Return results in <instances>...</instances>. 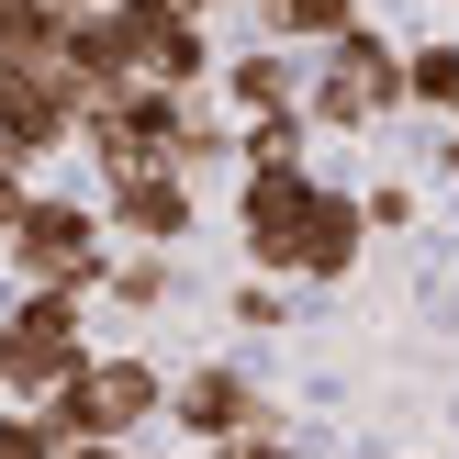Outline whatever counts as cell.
<instances>
[{
  "instance_id": "cell-6",
  "label": "cell",
  "mask_w": 459,
  "mask_h": 459,
  "mask_svg": "<svg viewBox=\"0 0 459 459\" xmlns=\"http://www.w3.org/2000/svg\"><path fill=\"white\" fill-rule=\"evenodd\" d=\"M56 67L90 90V101H124V90H146V22L112 0V12H67V45Z\"/></svg>"
},
{
  "instance_id": "cell-11",
  "label": "cell",
  "mask_w": 459,
  "mask_h": 459,
  "mask_svg": "<svg viewBox=\"0 0 459 459\" xmlns=\"http://www.w3.org/2000/svg\"><path fill=\"white\" fill-rule=\"evenodd\" d=\"M224 90H236V112H247V124H258V112H291V101H303L291 56H236V67H224Z\"/></svg>"
},
{
  "instance_id": "cell-7",
  "label": "cell",
  "mask_w": 459,
  "mask_h": 459,
  "mask_svg": "<svg viewBox=\"0 0 459 459\" xmlns=\"http://www.w3.org/2000/svg\"><path fill=\"white\" fill-rule=\"evenodd\" d=\"M169 426H179V437H213V448L247 437V426H258V381H247L236 359H213V370H191L169 393Z\"/></svg>"
},
{
  "instance_id": "cell-14",
  "label": "cell",
  "mask_w": 459,
  "mask_h": 459,
  "mask_svg": "<svg viewBox=\"0 0 459 459\" xmlns=\"http://www.w3.org/2000/svg\"><path fill=\"white\" fill-rule=\"evenodd\" d=\"M0 459H67V437L45 415H0Z\"/></svg>"
},
{
  "instance_id": "cell-2",
  "label": "cell",
  "mask_w": 459,
  "mask_h": 459,
  "mask_svg": "<svg viewBox=\"0 0 459 459\" xmlns=\"http://www.w3.org/2000/svg\"><path fill=\"white\" fill-rule=\"evenodd\" d=\"M393 101H415V56H403V45H381L370 22H359V34H336V45H325V79L303 90L314 124H381Z\"/></svg>"
},
{
  "instance_id": "cell-5",
  "label": "cell",
  "mask_w": 459,
  "mask_h": 459,
  "mask_svg": "<svg viewBox=\"0 0 459 459\" xmlns=\"http://www.w3.org/2000/svg\"><path fill=\"white\" fill-rule=\"evenodd\" d=\"M12 269L34 291H90L101 281V213H90V202H34L22 236H12Z\"/></svg>"
},
{
  "instance_id": "cell-16",
  "label": "cell",
  "mask_w": 459,
  "mask_h": 459,
  "mask_svg": "<svg viewBox=\"0 0 459 459\" xmlns=\"http://www.w3.org/2000/svg\"><path fill=\"white\" fill-rule=\"evenodd\" d=\"M213 459H291V437H281V426H247V437H224Z\"/></svg>"
},
{
  "instance_id": "cell-4",
  "label": "cell",
  "mask_w": 459,
  "mask_h": 459,
  "mask_svg": "<svg viewBox=\"0 0 459 459\" xmlns=\"http://www.w3.org/2000/svg\"><path fill=\"white\" fill-rule=\"evenodd\" d=\"M314 213H325V191H314L303 157H269V169H247V258H258V269H303Z\"/></svg>"
},
{
  "instance_id": "cell-12",
  "label": "cell",
  "mask_w": 459,
  "mask_h": 459,
  "mask_svg": "<svg viewBox=\"0 0 459 459\" xmlns=\"http://www.w3.org/2000/svg\"><path fill=\"white\" fill-rule=\"evenodd\" d=\"M415 101L437 124H459V45H415Z\"/></svg>"
},
{
  "instance_id": "cell-13",
  "label": "cell",
  "mask_w": 459,
  "mask_h": 459,
  "mask_svg": "<svg viewBox=\"0 0 459 459\" xmlns=\"http://www.w3.org/2000/svg\"><path fill=\"white\" fill-rule=\"evenodd\" d=\"M112 303H124V314H157V303H169V247H146V258L112 269Z\"/></svg>"
},
{
  "instance_id": "cell-8",
  "label": "cell",
  "mask_w": 459,
  "mask_h": 459,
  "mask_svg": "<svg viewBox=\"0 0 459 459\" xmlns=\"http://www.w3.org/2000/svg\"><path fill=\"white\" fill-rule=\"evenodd\" d=\"M112 224L146 236V247L191 236V179H179V169H124V179H112Z\"/></svg>"
},
{
  "instance_id": "cell-3",
  "label": "cell",
  "mask_w": 459,
  "mask_h": 459,
  "mask_svg": "<svg viewBox=\"0 0 459 459\" xmlns=\"http://www.w3.org/2000/svg\"><path fill=\"white\" fill-rule=\"evenodd\" d=\"M79 291H22V314L0 325V393H56L67 370H79Z\"/></svg>"
},
{
  "instance_id": "cell-18",
  "label": "cell",
  "mask_w": 459,
  "mask_h": 459,
  "mask_svg": "<svg viewBox=\"0 0 459 459\" xmlns=\"http://www.w3.org/2000/svg\"><path fill=\"white\" fill-rule=\"evenodd\" d=\"M56 12H112V0H56Z\"/></svg>"
},
{
  "instance_id": "cell-9",
  "label": "cell",
  "mask_w": 459,
  "mask_h": 459,
  "mask_svg": "<svg viewBox=\"0 0 459 459\" xmlns=\"http://www.w3.org/2000/svg\"><path fill=\"white\" fill-rule=\"evenodd\" d=\"M359 224H370V202L325 191V213H314V236H303V281H348V258H359Z\"/></svg>"
},
{
  "instance_id": "cell-17",
  "label": "cell",
  "mask_w": 459,
  "mask_h": 459,
  "mask_svg": "<svg viewBox=\"0 0 459 459\" xmlns=\"http://www.w3.org/2000/svg\"><path fill=\"white\" fill-rule=\"evenodd\" d=\"M437 169H448V179H459V124H448V134H437Z\"/></svg>"
},
{
  "instance_id": "cell-15",
  "label": "cell",
  "mask_w": 459,
  "mask_h": 459,
  "mask_svg": "<svg viewBox=\"0 0 459 459\" xmlns=\"http://www.w3.org/2000/svg\"><path fill=\"white\" fill-rule=\"evenodd\" d=\"M22 213H34V191H22V157H0V247L22 236Z\"/></svg>"
},
{
  "instance_id": "cell-10",
  "label": "cell",
  "mask_w": 459,
  "mask_h": 459,
  "mask_svg": "<svg viewBox=\"0 0 459 459\" xmlns=\"http://www.w3.org/2000/svg\"><path fill=\"white\" fill-rule=\"evenodd\" d=\"M258 22L281 45H336V34H359V0H258Z\"/></svg>"
},
{
  "instance_id": "cell-1",
  "label": "cell",
  "mask_w": 459,
  "mask_h": 459,
  "mask_svg": "<svg viewBox=\"0 0 459 459\" xmlns=\"http://www.w3.org/2000/svg\"><path fill=\"white\" fill-rule=\"evenodd\" d=\"M34 415L56 426L67 448H79V437H101V448H124V437H134V426H146V415H169V381H157L146 359H79V370H67L56 393L34 403Z\"/></svg>"
}]
</instances>
